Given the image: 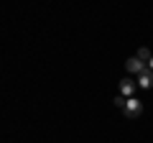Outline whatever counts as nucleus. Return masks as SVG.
<instances>
[{"instance_id":"obj_5","label":"nucleus","mask_w":153,"mask_h":143,"mask_svg":"<svg viewBox=\"0 0 153 143\" xmlns=\"http://www.w3.org/2000/svg\"><path fill=\"white\" fill-rule=\"evenodd\" d=\"M135 56H138V59H140V61H146V64H148V61H151V56H153V54H151V51L146 49V46H140V49H138V54H135Z\"/></svg>"},{"instance_id":"obj_3","label":"nucleus","mask_w":153,"mask_h":143,"mask_svg":"<svg viewBox=\"0 0 153 143\" xmlns=\"http://www.w3.org/2000/svg\"><path fill=\"white\" fill-rule=\"evenodd\" d=\"M138 87H143V89H151L153 87V72L151 69H146V72L138 74Z\"/></svg>"},{"instance_id":"obj_7","label":"nucleus","mask_w":153,"mask_h":143,"mask_svg":"<svg viewBox=\"0 0 153 143\" xmlns=\"http://www.w3.org/2000/svg\"><path fill=\"white\" fill-rule=\"evenodd\" d=\"M148 66H151V72H153V56H151V61H148Z\"/></svg>"},{"instance_id":"obj_1","label":"nucleus","mask_w":153,"mask_h":143,"mask_svg":"<svg viewBox=\"0 0 153 143\" xmlns=\"http://www.w3.org/2000/svg\"><path fill=\"white\" fill-rule=\"evenodd\" d=\"M123 112H125L128 118H140L143 115V102L140 100H135V97H128V102H125V107H123Z\"/></svg>"},{"instance_id":"obj_2","label":"nucleus","mask_w":153,"mask_h":143,"mask_svg":"<svg viewBox=\"0 0 153 143\" xmlns=\"http://www.w3.org/2000/svg\"><path fill=\"white\" fill-rule=\"evenodd\" d=\"M125 69H128V74H140V72H146L148 66H146V61H140L138 56H130V59L125 61Z\"/></svg>"},{"instance_id":"obj_4","label":"nucleus","mask_w":153,"mask_h":143,"mask_svg":"<svg viewBox=\"0 0 153 143\" xmlns=\"http://www.w3.org/2000/svg\"><path fill=\"white\" fill-rule=\"evenodd\" d=\"M135 87H138V84L133 82V79H123V82H120V92H123V97H133Z\"/></svg>"},{"instance_id":"obj_6","label":"nucleus","mask_w":153,"mask_h":143,"mask_svg":"<svg viewBox=\"0 0 153 143\" xmlns=\"http://www.w3.org/2000/svg\"><path fill=\"white\" fill-rule=\"evenodd\" d=\"M125 102H128V100L123 97V95H120V97H115V105H117V107H120V110H123V107H125Z\"/></svg>"}]
</instances>
